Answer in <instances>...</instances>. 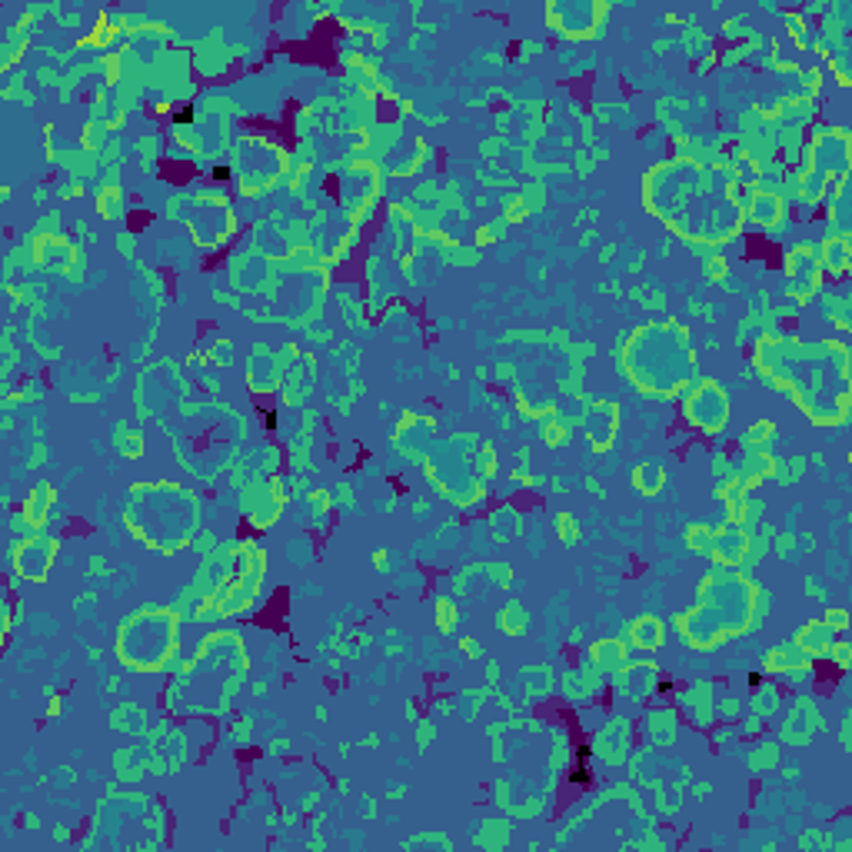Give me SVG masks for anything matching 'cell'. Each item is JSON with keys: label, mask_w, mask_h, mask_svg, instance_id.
<instances>
[{"label": "cell", "mask_w": 852, "mask_h": 852, "mask_svg": "<svg viewBox=\"0 0 852 852\" xmlns=\"http://www.w3.org/2000/svg\"><path fill=\"white\" fill-rule=\"evenodd\" d=\"M626 380L639 394L669 400L696 377V350L693 337L676 320H653L629 333L623 353Z\"/></svg>", "instance_id": "6da1fadb"}, {"label": "cell", "mask_w": 852, "mask_h": 852, "mask_svg": "<svg viewBox=\"0 0 852 852\" xmlns=\"http://www.w3.org/2000/svg\"><path fill=\"white\" fill-rule=\"evenodd\" d=\"M712 583H716V593H719V596H712L710 586H702L700 603L679 620L683 637L700 649H710V646H716V643H726V637H733V633H739V629L750 626V610H752L750 606V596H752L750 583L729 580V576H723V572H716Z\"/></svg>", "instance_id": "7a4b0ae2"}, {"label": "cell", "mask_w": 852, "mask_h": 852, "mask_svg": "<svg viewBox=\"0 0 852 852\" xmlns=\"http://www.w3.org/2000/svg\"><path fill=\"white\" fill-rule=\"evenodd\" d=\"M177 649V616L170 610H141L117 633V660L137 673H157Z\"/></svg>", "instance_id": "3957f363"}, {"label": "cell", "mask_w": 852, "mask_h": 852, "mask_svg": "<svg viewBox=\"0 0 852 852\" xmlns=\"http://www.w3.org/2000/svg\"><path fill=\"white\" fill-rule=\"evenodd\" d=\"M679 413H683V423H686L693 433L719 436V433L729 426L733 400H729V390H726V386H719V383H712V380H702L686 394Z\"/></svg>", "instance_id": "277c9868"}, {"label": "cell", "mask_w": 852, "mask_h": 852, "mask_svg": "<svg viewBox=\"0 0 852 852\" xmlns=\"http://www.w3.org/2000/svg\"><path fill=\"white\" fill-rule=\"evenodd\" d=\"M620 433V407L616 403H593L586 413V443L593 450H610Z\"/></svg>", "instance_id": "5b68a950"}, {"label": "cell", "mask_w": 852, "mask_h": 852, "mask_svg": "<svg viewBox=\"0 0 852 852\" xmlns=\"http://www.w3.org/2000/svg\"><path fill=\"white\" fill-rule=\"evenodd\" d=\"M53 553H57V543H47V540H30V543H24L20 553H17V570H20V576H24V580H34V583L47 580Z\"/></svg>", "instance_id": "8992f818"}, {"label": "cell", "mask_w": 852, "mask_h": 852, "mask_svg": "<svg viewBox=\"0 0 852 852\" xmlns=\"http://www.w3.org/2000/svg\"><path fill=\"white\" fill-rule=\"evenodd\" d=\"M832 643H836V629H832L826 620H809V623L796 633V649H799L802 656H809V660H826Z\"/></svg>", "instance_id": "52a82bcc"}, {"label": "cell", "mask_w": 852, "mask_h": 852, "mask_svg": "<svg viewBox=\"0 0 852 852\" xmlns=\"http://www.w3.org/2000/svg\"><path fill=\"white\" fill-rule=\"evenodd\" d=\"M662 639H666V626H662L660 616H639V620H633V626H629V643L637 649H646V653H656V649L662 646Z\"/></svg>", "instance_id": "ba28073f"}, {"label": "cell", "mask_w": 852, "mask_h": 852, "mask_svg": "<svg viewBox=\"0 0 852 852\" xmlns=\"http://www.w3.org/2000/svg\"><path fill=\"white\" fill-rule=\"evenodd\" d=\"M629 480H633V490L637 493H643V497H656V493H662V486H666V470H662L660 463H637L633 467V473H629Z\"/></svg>", "instance_id": "9c48e42d"}, {"label": "cell", "mask_w": 852, "mask_h": 852, "mask_svg": "<svg viewBox=\"0 0 852 852\" xmlns=\"http://www.w3.org/2000/svg\"><path fill=\"white\" fill-rule=\"evenodd\" d=\"M819 267L826 270L829 277L842 280L846 270H849V240H846V237H832V240H826V250H823V264H819Z\"/></svg>", "instance_id": "30bf717a"}, {"label": "cell", "mask_w": 852, "mask_h": 852, "mask_svg": "<svg viewBox=\"0 0 852 852\" xmlns=\"http://www.w3.org/2000/svg\"><path fill=\"white\" fill-rule=\"evenodd\" d=\"M752 216H756L763 227H773L779 216H783V204H779L776 197L763 193V197H756V200H752Z\"/></svg>", "instance_id": "8fae6325"}, {"label": "cell", "mask_w": 852, "mask_h": 852, "mask_svg": "<svg viewBox=\"0 0 852 852\" xmlns=\"http://www.w3.org/2000/svg\"><path fill=\"white\" fill-rule=\"evenodd\" d=\"M593 653H596L599 666H606V669H613V666L623 662V646H620V643H599Z\"/></svg>", "instance_id": "7c38bea8"}, {"label": "cell", "mask_w": 852, "mask_h": 852, "mask_svg": "<svg viewBox=\"0 0 852 852\" xmlns=\"http://www.w3.org/2000/svg\"><path fill=\"white\" fill-rule=\"evenodd\" d=\"M826 660H832L836 669H846V666H849V643H846V639H836V643L829 646Z\"/></svg>", "instance_id": "4fadbf2b"}, {"label": "cell", "mask_w": 852, "mask_h": 852, "mask_svg": "<svg viewBox=\"0 0 852 852\" xmlns=\"http://www.w3.org/2000/svg\"><path fill=\"white\" fill-rule=\"evenodd\" d=\"M710 540H712V526H706V523H696V526H689V547L710 549Z\"/></svg>", "instance_id": "5bb4252c"}, {"label": "cell", "mask_w": 852, "mask_h": 852, "mask_svg": "<svg viewBox=\"0 0 852 852\" xmlns=\"http://www.w3.org/2000/svg\"><path fill=\"white\" fill-rule=\"evenodd\" d=\"M503 616H509L513 623L507 626L509 633H523V626H526V613H523L520 603H509V606H503Z\"/></svg>", "instance_id": "9a60e30c"}, {"label": "cell", "mask_w": 852, "mask_h": 852, "mask_svg": "<svg viewBox=\"0 0 852 852\" xmlns=\"http://www.w3.org/2000/svg\"><path fill=\"white\" fill-rule=\"evenodd\" d=\"M826 623L832 626L836 633H842V629H846V623H849V616H846V610L840 606V610H829L826 613Z\"/></svg>", "instance_id": "2e32d148"}, {"label": "cell", "mask_w": 852, "mask_h": 852, "mask_svg": "<svg viewBox=\"0 0 852 852\" xmlns=\"http://www.w3.org/2000/svg\"><path fill=\"white\" fill-rule=\"evenodd\" d=\"M693 792H696V796H710L712 786H710V783H700V786H693Z\"/></svg>", "instance_id": "e0dca14e"}]
</instances>
